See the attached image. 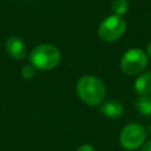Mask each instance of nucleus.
I'll return each mask as SVG.
<instances>
[{"instance_id": "f257e3e1", "label": "nucleus", "mask_w": 151, "mask_h": 151, "mask_svg": "<svg viewBox=\"0 0 151 151\" xmlns=\"http://www.w3.org/2000/svg\"><path fill=\"white\" fill-rule=\"evenodd\" d=\"M77 93L79 98L90 106L99 105L105 98L104 83L93 76H84L77 83Z\"/></svg>"}, {"instance_id": "423d86ee", "label": "nucleus", "mask_w": 151, "mask_h": 151, "mask_svg": "<svg viewBox=\"0 0 151 151\" xmlns=\"http://www.w3.org/2000/svg\"><path fill=\"white\" fill-rule=\"evenodd\" d=\"M6 50H7L8 54L11 57H13L14 59H22L27 52L24 40H21L20 38H17V37H11L7 39Z\"/></svg>"}, {"instance_id": "f03ea898", "label": "nucleus", "mask_w": 151, "mask_h": 151, "mask_svg": "<svg viewBox=\"0 0 151 151\" xmlns=\"http://www.w3.org/2000/svg\"><path fill=\"white\" fill-rule=\"evenodd\" d=\"M29 63L38 70L54 68L60 63V52L51 44L39 45L31 52Z\"/></svg>"}, {"instance_id": "9d476101", "label": "nucleus", "mask_w": 151, "mask_h": 151, "mask_svg": "<svg viewBox=\"0 0 151 151\" xmlns=\"http://www.w3.org/2000/svg\"><path fill=\"white\" fill-rule=\"evenodd\" d=\"M111 9L113 11L114 15L122 17L129 9V1L127 0H113L112 1V6H111Z\"/></svg>"}, {"instance_id": "39448f33", "label": "nucleus", "mask_w": 151, "mask_h": 151, "mask_svg": "<svg viewBox=\"0 0 151 151\" xmlns=\"http://www.w3.org/2000/svg\"><path fill=\"white\" fill-rule=\"evenodd\" d=\"M146 137L145 129L138 123L127 124L120 132V145L126 150H136L142 146Z\"/></svg>"}, {"instance_id": "7ed1b4c3", "label": "nucleus", "mask_w": 151, "mask_h": 151, "mask_svg": "<svg viewBox=\"0 0 151 151\" xmlns=\"http://www.w3.org/2000/svg\"><path fill=\"white\" fill-rule=\"evenodd\" d=\"M147 64L146 54L139 48H131L124 53L120 60V68L127 76L140 73Z\"/></svg>"}, {"instance_id": "9b49d317", "label": "nucleus", "mask_w": 151, "mask_h": 151, "mask_svg": "<svg viewBox=\"0 0 151 151\" xmlns=\"http://www.w3.org/2000/svg\"><path fill=\"white\" fill-rule=\"evenodd\" d=\"M35 70H37V68H35L34 66H32V65H25V66L22 67V70H21V76H22L25 79H31V78L34 77Z\"/></svg>"}, {"instance_id": "ddd939ff", "label": "nucleus", "mask_w": 151, "mask_h": 151, "mask_svg": "<svg viewBox=\"0 0 151 151\" xmlns=\"http://www.w3.org/2000/svg\"><path fill=\"white\" fill-rule=\"evenodd\" d=\"M142 151H151V139L147 140V142L142 146Z\"/></svg>"}, {"instance_id": "6e6552de", "label": "nucleus", "mask_w": 151, "mask_h": 151, "mask_svg": "<svg viewBox=\"0 0 151 151\" xmlns=\"http://www.w3.org/2000/svg\"><path fill=\"white\" fill-rule=\"evenodd\" d=\"M133 87L139 96H150V93H151V72L142 73L136 79Z\"/></svg>"}, {"instance_id": "f8f14e48", "label": "nucleus", "mask_w": 151, "mask_h": 151, "mask_svg": "<svg viewBox=\"0 0 151 151\" xmlns=\"http://www.w3.org/2000/svg\"><path fill=\"white\" fill-rule=\"evenodd\" d=\"M76 151H94V149H93V146L90 145V144H83V145H80Z\"/></svg>"}, {"instance_id": "0eeeda50", "label": "nucleus", "mask_w": 151, "mask_h": 151, "mask_svg": "<svg viewBox=\"0 0 151 151\" xmlns=\"http://www.w3.org/2000/svg\"><path fill=\"white\" fill-rule=\"evenodd\" d=\"M124 111V107H123V104L116 99H111V100H106L101 104L100 106V112L110 118V119H116V118H119L122 116Z\"/></svg>"}, {"instance_id": "4468645a", "label": "nucleus", "mask_w": 151, "mask_h": 151, "mask_svg": "<svg viewBox=\"0 0 151 151\" xmlns=\"http://www.w3.org/2000/svg\"><path fill=\"white\" fill-rule=\"evenodd\" d=\"M146 53H147L149 57H151V41L149 42V45H147V47H146Z\"/></svg>"}, {"instance_id": "20e7f679", "label": "nucleus", "mask_w": 151, "mask_h": 151, "mask_svg": "<svg viewBox=\"0 0 151 151\" xmlns=\"http://www.w3.org/2000/svg\"><path fill=\"white\" fill-rule=\"evenodd\" d=\"M125 28H126L125 20L122 17L113 14L101 21L98 28V34L101 40L106 42H111L119 39L125 32Z\"/></svg>"}, {"instance_id": "1a4fd4ad", "label": "nucleus", "mask_w": 151, "mask_h": 151, "mask_svg": "<svg viewBox=\"0 0 151 151\" xmlns=\"http://www.w3.org/2000/svg\"><path fill=\"white\" fill-rule=\"evenodd\" d=\"M136 105L140 114L146 116V117L151 116V97L150 96H140L137 99Z\"/></svg>"}]
</instances>
